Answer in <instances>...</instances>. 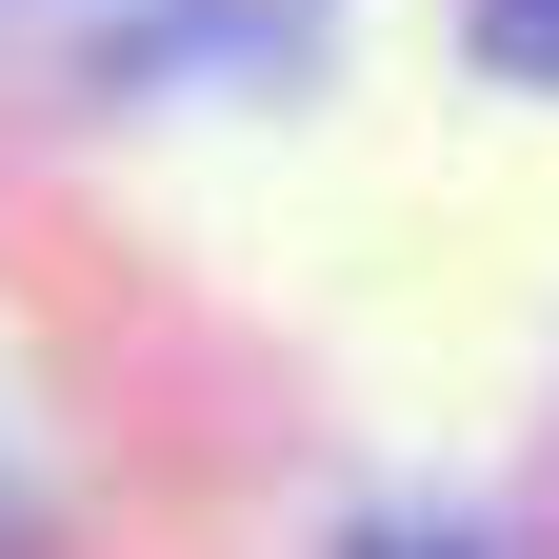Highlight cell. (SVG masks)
<instances>
[{"instance_id": "6da1fadb", "label": "cell", "mask_w": 559, "mask_h": 559, "mask_svg": "<svg viewBox=\"0 0 559 559\" xmlns=\"http://www.w3.org/2000/svg\"><path fill=\"white\" fill-rule=\"evenodd\" d=\"M479 60L500 81H559V0H479Z\"/></svg>"}, {"instance_id": "7a4b0ae2", "label": "cell", "mask_w": 559, "mask_h": 559, "mask_svg": "<svg viewBox=\"0 0 559 559\" xmlns=\"http://www.w3.org/2000/svg\"><path fill=\"white\" fill-rule=\"evenodd\" d=\"M380 559H460V539H380Z\"/></svg>"}]
</instances>
